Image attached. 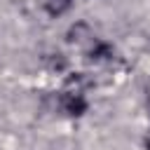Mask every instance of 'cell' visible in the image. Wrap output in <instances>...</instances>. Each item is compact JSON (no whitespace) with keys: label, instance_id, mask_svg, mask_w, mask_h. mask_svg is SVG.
<instances>
[{"label":"cell","instance_id":"6da1fadb","mask_svg":"<svg viewBox=\"0 0 150 150\" xmlns=\"http://www.w3.org/2000/svg\"><path fill=\"white\" fill-rule=\"evenodd\" d=\"M59 108H61V112H66V115H70V117H80V115L87 112L89 103H87L82 89L66 84V89L59 94Z\"/></svg>","mask_w":150,"mask_h":150},{"label":"cell","instance_id":"7a4b0ae2","mask_svg":"<svg viewBox=\"0 0 150 150\" xmlns=\"http://www.w3.org/2000/svg\"><path fill=\"white\" fill-rule=\"evenodd\" d=\"M115 52L108 42H101V40H91V47L87 49V61L91 63H105V61H112Z\"/></svg>","mask_w":150,"mask_h":150},{"label":"cell","instance_id":"3957f363","mask_svg":"<svg viewBox=\"0 0 150 150\" xmlns=\"http://www.w3.org/2000/svg\"><path fill=\"white\" fill-rule=\"evenodd\" d=\"M38 5L49 14V16H61L70 9L73 0H38Z\"/></svg>","mask_w":150,"mask_h":150},{"label":"cell","instance_id":"277c9868","mask_svg":"<svg viewBox=\"0 0 150 150\" xmlns=\"http://www.w3.org/2000/svg\"><path fill=\"white\" fill-rule=\"evenodd\" d=\"M145 148H148V150H150V138H148V141H145Z\"/></svg>","mask_w":150,"mask_h":150}]
</instances>
